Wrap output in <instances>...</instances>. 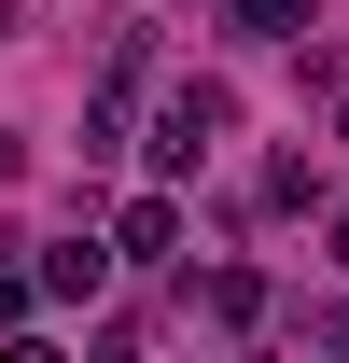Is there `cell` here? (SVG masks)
I'll return each instance as SVG.
<instances>
[{
    "instance_id": "6da1fadb",
    "label": "cell",
    "mask_w": 349,
    "mask_h": 363,
    "mask_svg": "<svg viewBox=\"0 0 349 363\" xmlns=\"http://www.w3.org/2000/svg\"><path fill=\"white\" fill-rule=\"evenodd\" d=\"M210 140H238V98H223V84H182L140 154H154V182H182V168H210Z\"/></svg>"
},
{
    "instance_id": "7a4b0ae2",
    "label": "cell",
    "mask_w": 349,
    "mask_h": 363,
    "mask_svg": "<svg viewBox=\"0 0 349 363\" xmlns=\"http://www.w3.org/2000/svg\"><path fill=\"white\" fill-rule=\"evenodd\" d=\"M112 266H182V196H168V182L112 210Z\"/></svg>"
},
{
    "instance_id": "3957f363",
    "label": "cell",
    "mask_w": 349,
    "mask_h": 363,
    "mask_svg": "<svg viewBox=\"0 0 349 363\" xmlns=\"http://www.w3.org/2000/svg\"><path fill=\"white\" fill-rule=\"evenodd\" d=\"M98 279H112V252L98 238H56L43 252V308H98Z\"/></svg>"
},
{
    "instance_id": "277c9868",
    "label": "cell",
    "mask_w": 349,
    "mask_h": 363,
    "mask_svg": "<svg viewBox=\"0 0 349 363\" xmlns=\"http://www.w3.org/2000/svg\"><path fill=\"white\" fill-rule=\"evenodd\" d=\"M223 28H238V43H307L321 0H223Z\"/></svg>"
},
{
    "instance_id": "5b68a950",
    "label": "cell",
    "mask_w": 349,
    "mask_h": 363,
    "mask_svg": "<svg viewBox=\"0 0 349 363\" xmlns=\"http://www.w3.org/2000/svg\"><path fill=\"white\" fill-rule=\"evenodd\" d=\"M210 321L252 335V321H265V266H210Z\"/></svg>"
},
{
    "instance_id": "8992f818",
    "label": "cell",
    "mask_w": 349,
    "mask_h": 363,
    "mask_svg": "<svg viewBox=\"0 0 349 363\" xmlns=\"http://www.w3.org/2000/svg\"><path fill=\"white\" fill-rule=\"evenodd\" d=\"M14 252H28V238H0V335L43 321V266H14Z\"/></svg>"
},
{
    "instance_id": "52a82bcc",
    "label": "cell",
    "mask_w": 349,
    "mask_h": 363,
    "mask_svg": "<svg viewBox=\"0 0 349 363\" xmlns=\"http://www.w3.org/2000/svg\"><path fill=\"white\" fill-rule=\"evenodd\" d=\"M307 335H321V350H349V308H321V321H307Z\"/></svg>"
},
{
    "instance_id": "ba28073f",
    "label": "cell",
    "mask_w": 349,
    "mask_h": 363,
    "mask_svg": "<svg viewBox=\"0 0 349 363\" xmlns=\"http://www.w3.org/2000/svg\"><path fill=\"white\" fill-rule=\"evenodd\" d=\"M14 168H28V140H14V126H0V182H14Z\"/></svg>"
},
{
    "instance_id": "9c48e42d",
    "label": "cell",
    "mask_w": 349,
    "mask_h": 363,
    "mask_svg": "<svg viewBox=\"0 0 349 363\" xmlns=\"http://www.w3.org/2000/svg\"><path fill=\"white\" fill-rule=\"evenodd\" d=\"M336 266H349V210H336Z\"/></svg>"
},
{
    "instance_id": "30bf717a",
    "label": "cell",
    "mask_w": 349,
    "mask_h": 363,
    "mask_svg": "<svg viewBox=\"0 0 349 363\" xmlns=\"http://www.w3.org/2000/svg\"><path fill=\"white\" fill-rule=\"evenodd\" d=\"M0 43H14V0H0Z\"/></svg>"
},
{
    "instance_id": "8fae6325",
    "label": "cell",
    "mask_w": 349,
    "mask_h": 363,
    "mask_svg": "<svg viewBox=\"0 0 349 363\" xmlns=\"http://www.w3.org/2000/svg\"><path fill=\"white\" fill-rule=\"evenodd\" d=\"M336 140H349V112H336Z\"/></svg>"
}]
</instances>
